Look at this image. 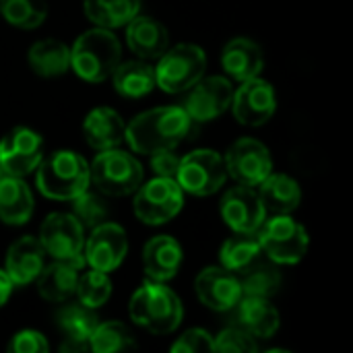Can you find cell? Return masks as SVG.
I'll return each mask as SVG.
<instances>
[{"label": "cell", "instance_id": "obj_1", "mask_svg": "<svg viewBox=\"0 0 353 353\" xmlns=\"http://www.w3.org/2000/svg\"><path fill=\"white\" fill-rule=\"evenodd\" d=\"M190 118L182 105H163L134 116L124 130V141L134 153L151 155L176 149L190 130Z\"/></svg>", "mask_w": 353, "mask_h": 353}, {"label": "cell", "instance_id": "obj_2", "mask_svg": "<svg viewBox=\"0 0 353 353\" xmlns=\"http://www.w3.org/2000/svg\"><path fill=\"white\" fill-rule=\"evenodd\" d=\"M130 319L149 333L165 335L180 327L184 310L182 302L165 283L147 279L130 298Z\"/></svg>", "mask_w": 353, "mask_h": 353}, {"label": "cell", "instance_id": "obj_3", "mask_svg": "<svg viewBox=\"0 0 353 353\" xmlns=\"http://www.w3.org/2000/svg\"><path fill=\"white\" fill-rule=\"evenodd\" d=\"M89 163L74 151H54L35 168V186L52 201H72L89 188Z\"/></svg>", "mask_w": 353, "mask_h": 353}, {"label": "cell", "instance_id": "obj_4", "mask_svg": "<svg viewBox=\"0 0 353 353\" xmlns=\"http://www.w3.org/2000/svg\"><path fill=\"white\" fill-rule=\"evenodd\" d=\"M122 60V46L112 29L93 27L79 35L70 50L72 70L87 83H103Z\"/></svg>", "mask_w": 353, "mask_h": 353}, {"label": "cell", "instance_id": "obj_5", "mask_svg": "<svg viewBox=\"0 0 353 353\" xmlns=\"http://www.w3.org/2000/svg\"><path fill=\"white\" fill-rule=\"evenodd\" d=\"M145 172L134 155L128 151L103 149L95 155L89 165V180L105 196H126L132 194L143 184Z\"/></svg>", "mask_w": 353, "mask_h": 353}, {"label": "cell", "instance_id": "obj_6", "mask_svg": "<svg viewBox=\"0 0 353 353\" xmlns=\"http://www.w3.org/2000/svg\"><path fill=\"white\" fill-rule=\"evenodd\" d=\"M263 252L277 265H296L308 252V232L292 215H267L256 230Z\"/></svg>", "mask_w": 353, "mask_h": 353}, {"label": "cell", "instance_id": "obj_7", "mask_svg": "<svg viewBox=\"0 0 353 353\" xmlns=\"http://www.w3.org/2000/svg\"><path fill=\"white\" fill-rule=\"evenodd\" d=\"M207 68V54L196 43H176L168 48L155 66V83L165 93L188 91Z\"/></svg>", "mask_w": 353, "mask_h": 353}, {"label": "cell", "instance_id": "obj_8", "mask_svg": "<svg viewBox=\"0 0 353 353\" xmlns=\"http://www.w3.org/2000/svg\"><path fill=\"white\" fill-rule=\"evenodd\" d=\"M132 194V211L147 225H163L172 221L184 205V190L174 178L155 176L147 184H141Z\"/></svg>", "mask_w": 353, "mask_h": 353}, {"label": "cell", "instance_id": "obj_9", "mask_svg": "<svg viewBox=\"0 0 353 353\" xmlns=\"http://www.w3.org/2000/svg\"><path fill=\"white\" fill-rule=\"evenodd\" d=\"M228 178L223 157L213 149H194L180 157L176 172V182L180 188L192 196L215 194Z\"/></svg>", "mask_w": 353, "mask_h": 353}, {"label": "cell", "instance_id": "obj_10", "mask_svg": "<svg viewBox=\"0 0 353 353\" xmlns=\"http://www.w3.org/2000/svg\"><path fill=\"white\" fill-rule=\"evenodd\" d=\"M39 242L54 261H70L85 267V230L72 213H52L39 228Z\"/></svg>", "mask_w": 353, "mask_h": 353}, {"label": "cell", "instance_id": "obj_11", "mask_svg": "<svg viewBox=\"0 0 353 353\" xmlns=\"http://www.w3.org/2000/svg\"><path fill=\"white\" fill-rule=\"evenodd\" d=\"M43 159V139L27 126H14L0 139V170L6 176L25 178Z\"/></svg>", "mask_w": 353, "mask_h": 353}, {"label": "cell", "instance_id": "obj_12", "mask_svg": "<svg viewBox=\"0 0 353 353\" xmlns=\"http://www.w3.org/2000/svg\"><path fill=\"white\" fill-rule=\"evenodd\" d=\"M228 176L236 180V184L256 188L271 172H273V159L269 149L250 137L238 139L223 157Z\"/></svg>", "mask_w": 353, "mask_h": 353}, {"label": "cell", "instance_id": "obj_13", "mask_svg": "<svg viewBox=\"0 0 353 353\" xmlns=\"http://www.w3.org/2000/svg\"><path fill=\"white\" fill-rule=\"evenodd\" d=\"M232 95H234V87H232L230 79H225L221 74H213V77L203 74L188 89L182 110L194 122H209V120H215L217 116H221L230 108Z\"/></svg>", "mask_w": 353, "mask_h": 353}, {"label": "cell", "instance_id": "obj_14", "mask_svg": "<svg viewBox=\"0 0 353 353\" xmlns=\"http://www.w3.org/2000/svg\"><path fill=\"white\" fill-rule=\"evenodd\" d=\"M234 118L244 126H263L277 110V95L269 81L252 77L242 81L240 89L234 91L230 103Z\"/></svg>", "mask_w": 353, "mask_h": 353}, {"label": "cell", "instance_id": "obj_15", "mask_svg": "<svg viewBox=\"0 0 353 353\" xmlns=\"http://www.w3.org/2000/svg\"><path fill=\"white\" fill-rule=\"evenodd\" d=\"M128 252V238L124 228L112 221H103L91 230L89 238H85L83 256L85 265L91 269L112 273L116 271Z\"/></svg>", "mask_w": 353, "mask_h": 353}, {"label": "cell", "instance_id": "obj_16", "mask_svg": "<svg viewBox=\"0 0 353 353\" xmlns=\"http://www.w3.org/2000/svg\"><path fill=\"white\" fill-rule=\"evenodd\" d=\"M223 221L236 234H256L267 213L259 199V192L250 186H234L221 196L219 205Z\"/></svg>", "mask_w": 353, "mask_h": 353}, {"label": "cell", "instance_id": "obj_17", "mask_svg": "<svg viewBox=\"0 0 353 353\" xmlns=\"http://www.w3.org/2000/svg\"><path fill=\"white\" fill-rule=\"evenodd\" d=\"M194 292L207 308L215 312H228L236 308L242 298L240 279L225 267H207L194 279Z\"/></svg>", "mask_w": 353, "mask_h": 353}, {"label": "cell", "instance_id": "obj_18", "mask_svg": "<svg viewBox=\"0 0 353 353\" xmlns=\"http://www.w3.org/2000/svg\"><path fill=\"white\" fill-rule=\"evenodd\" d=\"M46 265V250L39 238L23 236L10 244L4 259V273L12 281V285H29L37 279Z\"/></svg>", "mask_w": 353, "mask_h": 353}, {"label": "cell", "instance_id": "obj_19", "mask_svg": "<svg viewBox=\"0 0 353 353\" xmlns=\"http://www.w3.org/2000/svg\"><path fill=\"white\" fill-rule=\"evenodd\" d=\"M54 323L64 335V343L60 345V352H87L89 337L99 321L93 308H87L85 304L79 302V304L62 306L56 312Z\"/></svg>", "mask_w": 353, "mask_h": 353}, {"label": "cell", "instance_id": "obj_20", "mask_svg": "<svg viewBox=\"0 0 353 353\" xmlns=\"http://www.w3.org/2000/svg\"><path fill=\"white\" fill-rule=\"evenodd\" d=\"M126 43L137 58L157 60L170 48V35L157 19L134 14L126 23Z\"/></svg>", "mask_w": 353, "mask_h": 353}, {"label": "cell", "instance_id": "obj_21", "mask_svg": "<svg viewBox=\"0 0 353 353\" xmlns=\"http://www.w3.org/2000/svg\"><path fill=\"white\" fill-rule=\"evenodd\" d=\"M182 246L172 236H155L143 248V269L153 281H170L182 267Z\"/></svg>", "mask_w": 353, "mask_h": 353}, {"label": "cell", "instance_id": "obj_22", "mask_svg": "<svg viewBox=\"0 0 353 353\" xmlns=\"http://www.w3.org/2000/svg\"><path fill=\"white\" fill-rule=\"evenodd\" d=\"M221 66L234 81H246L259 77L265 66L261 46L250 37H234L221 50Z\"/></svg>", "mask_w": 353, "mask_h": 353}, {"label": "cell", "instance_id": "obj_23", "mask_svg": "<svg viewBox=\"0 0 353 353\" xmlns=\"http://www.w3.org/2000/svg\"><path fill=\"white\" fill-rule=\"evenodd\" d=\"M236 308L238 327H242L254 339H271L279 331L281 319L269 298L242 296Z\"/></svg>", "mask_w": 353, "mask_h": 353}, {"label": "cell", "instance_id": "obj_24", "mask_svg": "<svg viewBox=\"0 0 353 353\" xmlns=\"http://www.w3.org/2000/svg\"><path fill=\"white\" fill-rule=\"evenodd\" d=\"M126 124L122 116L112 108H95L83 122V137L95 151L114 149L124 143Z\"/></svg>", "mask_w": 353, "mask_h": 353}, {"label": "cell", "instance_id": "obj_25", "mask_svg": "<svg viewBox=\"0 0 353 353\" xmlns=\"http://www.w3.org/2000/svg\"><path fill=\"white\" fill-rule=\"evenodd\" d=\"M83 267L70 263V261H54L50 265H43L41 273L35 279L37 294L54 304L68 302L77 292L79 271Z\"/></svg>", "mask_w": 353, "mask_h": 353}, {"label": "cell", "instance_id": "obj_26", "mask_svg": "<svg viewBox=\"0 0 353 353\" xmlns=\"http://www.w3.org/2000/svg\"><path fill=\"white\" fill-rule=\"evenodd\" d=\"M259 199L267 215H292L302 201V190L294 178L271 172L259 184Z\"/></svg>", "mask_w": 353, "mask_h": 353}, {"label": "cell", "instance_id": "obj_27", "mask_svg": "<svg viewBox=\"0 0 353 353\" xmlns=\"http://www.w3.org/2000/svg\"><path fill=\"white\" fill-rule=\"evenodd\" d=\"M33 215V194L23 178H0V221L6 225H23Z\"/></svg>", "mask_w": 353, "mask_h": 353}, {"label": "cell", "instance_id": "obj_28", "mask_svg": "<svg viewBox=\"0 0 353 353\" xmlns=\"http://www.w3.org/2000/svg\"><path fill=\"white\" fill-rule=\"evenodd\" d=\"M112 83L118 95L128 99H139L149 95L157 83H155V66L147 64L145 60H126L118 62V66L112 72Z\"/></svg>", "mask_w": 353, "mask_h": 353}, {"label": "cell", "instance_id": "obj_29", "mask_svg": "<svg viewBox=\"0 0 353 353\" xmlns=\"http://www.w3.org/2000/svg\"><path fill=\"white\" fill-rule=\"evenodd\" d=\"M27 60L35 74L46 79L60 77L70 68V48L60 39L46 37L29 48Z\"/></svg>", "mask_w": 353, "mask_h": 353}, {"label": "cell", "instance_id": "obj_30", "mask_svg": "<svg viewBox=\"0 0 353 353\" xmlns=\"http://www.w3.org/2000/svg\"><path fill=\"white\" fill-rule=\"evenodd\" d=\"M83 10L95 27L116 29L139 14L141 0H83Z\"/></svg>", "mask_w": 353, "mask_h": 353}, {"label": "cell", "instance_id": "obj_31", "mask_svg": "<svg viewBox=\"0 0 353 353\" xmlns=\"http://www.w3.org/2000/svg\"><path fill=\"white\" fill-rule=\"evenodd\" d=\"M261 252H263V248H261L256 234H236L234 232V236L221 244L219 261H221V267H225L238 275L240 271L250 267L256 259H261Z\"/></svg>", "mask_w": 353, "mask_h": 353}, {"label": "cell", "instance_id": "obj_32", "mask_svg": "<svg viewBox=\"0 0 353 353\" xmlns=\"http://www.w3.org/2000/svg\"><path fill=\"white\" fill-rule=\"evenodd\" d=\"M242 296H254V298H273L281 288V273L267 263H261L259 259L238 273Z\"/></svg>", "mask_w": 353, "mask_h": 353}, {"label": "cell", "instance_id": "obj_33", "mask_svg": "<svg viewBox=\"0 0 353 353\" xmlns=\"http://www.w3.org/2000/svg\"><path fill=\"white\" fill-rule=\"evenodd\" d=\"M137 341L130 329L120 321L97 323L95 331L89 337V350L95 353H116L134 350Z\"/></svg>", "mask_w": 353, "mask_h": 353}, {"label": "cell", "instance_id": "obj_34", "mask_svg": "<svg viewBox=\"0 0 353 353\" xmlns=\"http://www.w3.org/2000/svg\"><path fill=\"white\" fill-rule=\"evenodd\" d=\"M0 14L17 29H35L48 17L46 0H0Z\"/></svg>", "mask_w": 353, "mask_h": 353}, {"label": "cell", "instance_id": "obj_35", "mask_svg": "<svg viewBox=\"0 0 353 353\" xmlns=\"http://www.w3.org/2000/svg\"><path fill=\"white\" fill-rule=\"evenodd\" d=\"M74 296L87 308H93L95 310V308L103 306L110 300V296H112V281H110L108 273L97 271V269H91L87 273L79 275Z\"/></svg>", "mask_w": 353, "mask_h": 353}, {"label": "cell", "instance_id": "obj_36", "mask_svg": "<svg viewBox=\"0 0 353 353\" xmlns=\"http://www.w3.org/2000/svg\"><path fill=\"white\" fill-rule=\"evenodd\" d=\"M70 203H72V215L83 225V230H93L99 223L108 221L110 209H108V203L99 194L83 190Z\"/></svg>", "mask_w": 353, "mask_h": 353}, {"label": "cell", "instance_id": "obj_37", "mask_svg": "<svg viewBox=\"0 0 353 353\" xmlns=\"http://www.w3.org/2000/svg\"><path fill=\"white\" fill-rule=\"evenodd\" d=\"M256 350V339L242 327H228L217 337H213V352L254 353Z\"/></svg>", "mask_w": 353, "mask_h": 353}, {"label": "cell", "instance_id": "obj_38", "mask_svg": "<svg viewBox=\"0 0 353 353\" xmlns=\"http://www.w3.org/2000/svg\"><path fill=\"white\" fill-rule=\"evenodd\" d=\"M174 353H205L213 352V337L203 329H188L178 341L170 347Z\"/></svg>", "mask_w": 353, "mask_h": 353}, {"label": "cell", "instance_id": "obj_39", "mask_svg": "<svg viewBox=\"0 0 353 353\" xmlns=\"http://www.w3.org/2000/svg\"><path fill=\"white\" fill-rule=\"evenodd\" d=\"M8 352L10 353H46L50 352V343L48 339L31 329L19 331L12 341L8 343Z\"/></svg>", "mask_w": 353, "mask_h": 353}, {"label": "cell", "instance_id": "obj_40", "mask_svg": "<svg viewBox=\"0 0 353 353\" xmlns=\"http://www.w3.org/2000/svg\"><path fill=\"white\" fill-rule=\"evenodd\" d=\"M178 165H180V157L174 153V149H165V151L151 153V170L155 172V176L174 178L176 180Z\"/></svg>", "mask_w": 353, "mask_h": 353}, {"label": "cell", "instance_id": "obj_41", "mask_svg": "<svg viewBox=\"0 0 353 353\" xmlns=\"http://www.w3.org/2000/svg\"><path fill=\"white\" fill-rule=\"evenodd\" d=\"M12 281L8 279V275L4 273V269H0V308L8 302L10 294H12Z\"/></svg>", "mask_w": 353, "mask_h": 353}, {"label": "cell", "instance_id": "obj_42", "mask_svg": "<svg viewBox=\"0 0 353 353\" xmlns=\"http://www.w3.org/2000/svg\"><path fill=\"white\" fill-rule=\"evenodd\" d=\"M0 178H2V170H0Z\"/></svg>", "mask_w": 353, "mask_h": 353}]
</instances>
